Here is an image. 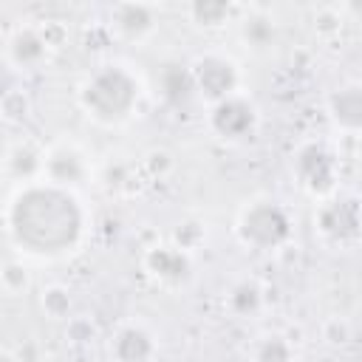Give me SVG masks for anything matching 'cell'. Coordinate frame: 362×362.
Listing matches in <instances>:
<instances>
[{"instance_id":"cell-1","label":"cell","mask_w":362,"mask_h":362,"mask_svg":"<svg viewBox=\"0 0 362 362\" xmlns=\"http://www.w3.org/2000/svg\"><path fill=\"white\" fill-rule=\"evenodd\" d=\"M8 243L34 260H62L88 235V209L76 192L48 181L14 187L3 209Z\"/></svg>"},{"instance_id":"cell-2","label":"cell","mask_w":362,"mask_h":362,"mask_svg":"<svg viewBox=\"0 0 362 362\" xmlns=\"http://www.w3.org/2000/svg\"><path fill=\"white\" fill-rule=\"evenodd\" d=\"M141 96L144 85L139 74L124 62L96 65L76 88L79 110L102 127H119L130 122L141 105Z\"/></svg>"},{"instance_id":"cell-3","label":"cell","mask_w":362,"mask_h":362,"mask_svg":"<svg viewBox=\"0 0 362 362\" xmlns=\"http://www.w3.org/2000/svg\"><path fill=\"white\" fill-rule=\"evenodd\" d=\"M235 238L252 252H280L294 238V215L283 201L257 195L238 209Z\"/></svg>"},{"instance_id":"cell-4","label":"cell","mask_w":362,"mask_h":362,"mask_svg":"<svg viewBox=\"0 0 362 362\" xmlns=\"http://www.w3.org/2000/svg\"><path fill=\"white\" fill-rule=\"evenodd\" d=\"M291 175L297 187L311 195L317 204L337 195L339 184V158L325 141H303L291 153Z\"/></svg>"},{"instance_id":"cell-5","label":"cell","mask_w":362,"mask_h":362,"mask_svg":"<svg viewBox=\"0 0 362 362\" xmlns=\"http://www.w3.org/2000/svg\"><path fill=\"white\" fill-rule=\"evenodd\" d=\"M195 96L209 107L243 90V68L226 51H204L187 65Z\"/></svg>"},{"instance_id":"cell-6","label":"cell","mask_w":362,"mask_h":362,"mask_svg":"<svg viewBox=\"0 0 362 362\" xmlns=\"http://www.w3.org/2000/svg\"><path fill=\"white\" fill-rule=\"evenodd\" d=\"M51 23H17L3 37V59L14 71H37L51 62L59 48V40L51 34Z\"/></svg>"},{"instance_id":"cell-7","label":"cell","mask_w":362,"mask_h":362,"mask_svg":"<svg viewBox=\"0 0 362 362\" xmlns=\"http://www.w3.org/2000/svg\"><path fill=\"white\" fill-rule=\"evenodd\" d=\"M257 127H260V107L246 90L206 107V130L218 141L226 144L249 141L257 133Z\"/></svg>"},{"instance_id":"cell-8","label":"cell","mask_w":362,"mask_h":362,"mask_svg":"<svg viewBox=\"0 0 362 362\" xmlns=\"http://www.w3.org/2000/svg\"><path fill=\"white\" fill-rule=\"evenodd\" d=\"M314 232L322 243L345 249L362 238V204L345 195H331L314 209Z\"/></svg>"},{"instance_id":"cell-9","label":"cell","mask_w":362,"mask_h":362,"mask_svg":"<svg viewBox=\"0 0 362 362\" xmlns=\"http://www.w3.org/2000/svg\"><path fill=\"white\" fill-rule=\"evenodd\" d=\"M54 187L79 192L93 181L90 153L74 139H57L45 147V178Z\"/></svg>"},{"instance_id":"cell-10","label":"cell","mask_w":362,"mask_h":362,"mask_svg":"<svg viewBox=\"0 0 362 362\" xmlns=\"http://www.w3.org/2000/svg\"><path fill=\"white\" fill-rule=\"evenodd\" d=\"M141 269L144 274L161 286V288H170V291H178V288H187L192 283V274H195V263H192V255L178 249L175 243H153L144 257H141Z\"/></svg>"},{"instance_id":"cell-11","label":"cell","mask_w":362,"mask_h":362,"mask_svg":"<svg viewBox=\"0 0 362 362\" xmlns=\"http://www.w3.org/2000/svg\"><path fill=\"white\" fill-rule=\"evenodd\" d=\"M158 351V334L136 317L119 322L105 342V354L110 362H156Z\"/></svg>"},{"instance_id":"cell-12","label":"cell","mask_w":362,"mask_h":362,"mask_svg":"<svg viewBox=\"0 0 362 362\" xmlns=\"http://www.w3.org/2000/svg\"><path fill=\"white\" fill-rule=\"evenodd\" d=\"M107 28L124 45H147L161 28V11L153 3H116L107 11Z\"/></svg>"},{"instance_id":"cell-13","label":"cell","mask_w":362,"mask_h":362,"mask_svg":"<svg viewBox=\"0 0 362 362\" xmlns=\"http://www.w3.org/2000/svg\"><path fill=\"white\" fill-rule=\"evenodd\" d=\"M325 116L342 136L362 139V79H345L325 93Z\"/></svg>"},{"instance_id":"cell-14","label":"cell","mask_w":362,"mask_h":362,"mask_svg":"<svg viewBox=\"0 0 362 362\" xmlns=\"http://www.w3.org/2000/svg\"><path fill=\"white\" fill-rule=\"evenodd\" d=\"M3 175L14 187L42 181L45 178V147L28 136L8 139L3 150Z\"/></svg>"},{"instance_id":"cell-15","label":"cell","mask_w":362,"mask_h":362,"mask_svg":"<svg viewBox=\"0 0 362 362\" xmlns=\"http://www.w3.org/2000/svg\"><path fill=\"white\" fill-rule=\"evenodd\" d=\"M266 286L257 277H238L223 291V308L235 320H257L266 311Z\"/></svg>"},{"instance_id":"cell-16","label":"cell","mask_w":362,"mask_h":362,"mask_svg":"<svg viewBox=\"0 0 362 362\" xmlns=\"http://www.w3.org/2000/svg\"><path fill=\"white\" fill-rule=\"evenodd\" d=\"M238 37L249 51L266 54L277 45V20L263 8H249L238 20Z\"/></svg>"},{"instance_id":"cell-17","label":"cell","mask_w":362,"mask_h":362,"mask_svg":"<svg viewBox=\"0 0 362 362\" xmlns=\"http://www.w3.org/2000/svg\"><path fill=\"white\" fill-rule=\"evenodd\" d=\"M249 362H300V354L286 331H260L249 342Z\"/></svg>"},{"instance_id":"cell-18","label":"cell","mask_w":362,"mask_h":362,"mask_svg":"<svg viewBox=\"0 0 362 362\" xmlns=\"http://www.w3.org/2000/svg\"><path fill=\"white\" fill-rule=\"evenodd\" d=\"M187 20L195 25V28H204V31H218L223 28L232 17H235V6L229 3H221V0H195L189 3L187 8Z\"/></svg>"},{"instance_id":"cell-19","label":"cell","mask_w":362,"mask_h":362,"mask_svg":"<svg viewBox=\"0 0 362 362\" xmlns=\"http://www.w3.org/2000/svg\"><path fill=\"white\" fill-rule=\"evenodd\" d=\"M40 311L54 322H68L74 317V291L65 283H48L37 294Z\"/></svg>"},{"instance_id":"cell-20","label":"cell","mask_w":362,"mask_h":362,"mask_svg":"<svg viewBox=\"0 0 362 362\" xmlns=\"http://www.w3.org/2000/svg\"><path fill=\"white\" fill-rule=\"evenodd\" d=\"M0 286L8 297H23L31 288V269L23 263V257H6L0 266Z\"/></svg>"},{"instance_id":"cell-21","label":"cell","mask_w":362,"mask_h":362,"mask_svg":"<svg viewBox=\"0 0 362 362\" xmlns=\"http://www.w3.org/2000/svg\"><path fill=\"white\" fill-rule=\"evenodd\" d=\"M204 240H206V226L201 221H195V218L178 221L173 226V235H170V243H175L178 249H184L189 255H195L204 246Z\"/></svg>"},{"instance_id":"cell-22","label":"cell","mask_w":362,"mask_h":362,"mask_svg":"<svg viewBox=\"0 0 362 362\" xmlns=\"http://www.w3.org/2000/svg\"><path fill=\"white\" fill-rule=\"evenodd\" d=\"M0 113L6 124H23L31 116V99L23 88H8L0 99Z\"/></svg>"},{"instance_id":"cell-23","label":"cell","mask_w":362,"mask_h":362,"mask_svg":"<svg viewBox=\"0 0 362 362\" xmlns=\"http://www.w3.org/2000/svg\"><path fill=\"white\" fill-rule=\"evenodd\" d=\"M65 337H68L74 345H85V342H90V337H96V328H93V322L85 320V317H71L68 325H65Z\"/></svg>"},{"instance_id":"cell-24","label":"cell","mask_w":362,"mask_h":362,"mask_svg":"<svg viewBox=\"0 0 362 362\" xmlns=\"http://www.w3.org/2000/svg\"><path fill=\"white\" fill-rule=\"evenodd\" d=\"M0 362H23V356H20L11 345H6V348L0 351Z\"/></svg>"}]
</instances>
